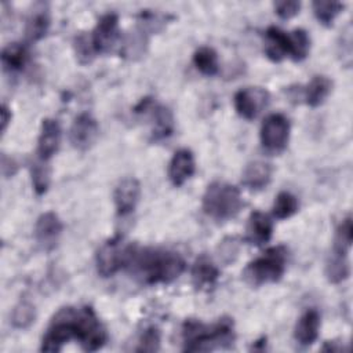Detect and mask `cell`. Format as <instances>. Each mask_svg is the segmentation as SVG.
Here are the masks:
<instances>
[{
  "label": "cell",
  "instance_id": "2",
  "mask_svg": "<svg viewBox=\"0 0 353 353\" xmlns=\"http://www.w3.org/2000/svg\"><path fill=\"white\" fill-rule=\"evenodd\" d=\"M182 339L185 352H210L229 347L234 342L233 321L223 317L212 325H205L199 320H186L182 325Z\"/></svg>",
  "mask_w": 353,
  "mask_h": 353
},
{
  "label": "cell",
  "instance_id": "1",
  "mask_svg": "<svg viewBox=\"0 0 353 353\" xmlns=\"http://www.w3.org/2000/svg\"><path fill=\"white\" fill-rule=\"evenodd\" d=\"M125 268L143 284H168L176 280L186 268L183 258L168 250L139 248L131 245Z\"/></svg>",
  "mask_w": 353,
  "mask_h": 353
},
{
  "label": "cell",
  "instance_id": "23",
  "mask_svg": "<svg viewBox=\"0 0 353 353\" xmlns=\"http://www.w3.org/2000/svg\"><path fill=\"white\" fill-rule=\"evenodd\" d=\"M28 48L21 43H10L1 51V63L8 72L22 70L28 62Z\"/></svg>",
  "mask_w": 353,
  "mask_h": 353
},
{
  "label": "cell",
  "instance_id": "38",
  "mask_svg": "<svg viewBox=\"0 0 353 353\" xmlns=\"http://www.w3.org/2000/svg\"><path fill=\"white\" fill-rule=\"evenodd\" d=\"M1 171L6 178L12 176L17 171V163L11 157H7L6 154H3L1 156Z\"/></svg>",
  "mask_w": 353,
  "mask_h": 353
},
{
  "label": "cell",
  "instance_id": "20",
  "mask_svg": "<svg viewBox=\"0 0 353 353\" xmlns=\"http://www.w3.org/2000/svg\"><path fill=\"white\" fill-rule=\"evenodd\" d=\"M152 137L154 141H161L168 138L174 131V116L172 112L163 106V105H154L152 106Z\"/></svg>",
  "mask_w": 353,
  "mask_h": 353
},
{
  "label": "cell",
  "instance_id": "6",
  "mask_svg": "<svg viewBox=\"0 0 353 353\" xmlns=\"http://www.w3.org/2000/svg\"><path fill=\"white\" fill-rule=\"evenodd\" d=\"M131 244H124L120 236L103 243L95 255L97 270L102 277H112L121 268H125Z\"/></svg>",
  "mask_w": 353,
  "mask_h": 353
},
{
  "label": "cell",
  "instance_id": "29",
  "mask_svg": "<svg viewBox=\"0 0 353 353\" xmlns=\"http://www.w3.org/2000/svg\"><path fill=\"white\" fill-rule=\"evenodd\" d=\"M345 4L341 1H313L312 8L317 21L324 26H331L334 19L343 10Z\"/></svg>",
  "mask_w": 353,
  "mask_h": 353
},
{
  "label": "cell",
  "instance_id": "11",
  "mask_svg": "<svg viewBox=\"0 0 353 353\" xmlns=\"http://www.w3.org/2000/svg\"><path fill=\"white\" fill-rule=\"evenodd\" d=\"M62 230L63 225L59 216L52 211H47L36 221L34 239L44 251H50L57 245Z\"/></svg>",
  "mask_w": 353,
  "mask_h": 353
},
{
  "label": "cell",
  "instance_id": "9",
  "mask_svg": "<svg viewBox=\"0 0 353 353\" xmlns=\"http://www.w3.org/2000/svg\"><path fill=\"white\" fill-rule=\"evenodd\" d=\"M99 135V125L90 113H80L69 130V141L77 150H88Z\"/></svg>",
  "mask_w": 353,
  "mask_h": 353
},
{
  "label": "cell",
  "instance_id": "22",
  "mask_svg": "<svg viewBox=\"0 0 353 353\" xmlns=\"http://www.w3.org/2000/svg\"><path fill=\"white\" fill-rule=\"evenodd\" d=\"M332 88V81L327 76H314L305 88V102L310 108H317L324 103Z\"/></svg>",
  "mask_w": 353,
  "mask_h": 353
},
{
  "label": "cell",
  "instance_id": "28",
  "mask_svg": "<svg viewBox=\"0 0 353 353\" xmlns=\"http://www.w3.org/2000/svg\"><path fill=\"white\" fill-rule=\"evenodd\" d=\"M290 37V55L295 62L303 61L310 50V39L303 29H295L288 33Z\"/></svg>",
  "mask_w": 353,
  "mask_h": 353
},
{
  "label": "cell",
  "instance_id": "14",
  "mask_svg": "<svg viewBox=\"0 0 353 353\" xmlns=\"http://www.w3.org/2000/svg\"><path fill=\"white\" fill-rule=\"evenodd\" d=\"M196 171L193 153L189 149L176 150L168 164V178L174 186H182Z\"/></svg>",
  "mask_w": 353,
  "mask_h": 353
},
{
  "label": "cell",
  "instance_id": "7",
  "mask_svg": "<svg viewBox=\"0 0 353 353\" xmlns=\"http://www.w3.org/2000/svg\"><path fill=\"white\" fill-rule=\"evenodd\" d=\"M261 143L273 153L283 152L290 139V121L281 113L269 114L261 125Z\"/></svg>",
  "mask_w": 353,
  "mask_h": 353
},
{
  "label": "cell",
  "instance_id": "39",
  "mask_svg": "<svg viewBox=\"0 0 353 353\" xmlns=\"http://www.w3.org/2000/svg\"><path fill=\"white\" fill-rule=\"evenodd\" d=\"M0 113H1V132H4L7 130L8 123L11 121V110L7 105H3Z\"/></svg>",
  "mask_w": 353,
  "mask_h": 353
},
{
  "label": "cell",
  "instance_id": "24",
  "mask_svg": "<svg viewBox=\"0 0 353 353\" xmlns=\"http://www.w3.org/2000/svg\"><path fill=\"white\" fill-rule=\"evenodd\" d=\"M350 274V265L347 254L332 251L331 256L325 263V277L330 283L338 284L345 281Z\"/></svg>",
  "mask_w": 353,
  "mask_h": 353
},
{
  "label": "cell",
  "instance_id": "19",
  "mask_svg": "<svg viewBox=\"0 0 353 353\" xmlns=\"http://www.w3.org/2000/svg\"><path fill=\"white\" fill-rule=\"evenodd\" d=\"M218 279V266L207 255H200L192 266V281L196 285V288H211L216 284Z\"/></svg>",
  "mask_w": 353,
  "mask_h": 353
},
{
  "label": "cell",
  "instance_id": "13",
  "mask_svg": "<svg viewBox=\"0 0 353 353\" xmlns=\"http://www.w3.org/2000/svg\"><path fill=\"white\" fill-rule=\"evenodd\" d=\"M61 125L55 119H44L41 121L40 134L37 139V154L40 160L47 161L59 149L61 145Z\"/></svg>",
  "mask_w": 353,
  "mask_h": 353
},
{
  "label": "cell",
  "instance_id": "32",
  "mask_svg": "<svg viewBox=\"0 0 353 353\" xmlns=\"http://www.w3.org/2000/svg\"><path fill=\"white\" fill-rule=\"evenodd\" d=\"M44 163H46L44 160H40V161H34L30 165L32 185H33L36 194H39V196L44 194L50 185V171Z\"/></svg>",
  "mask_w": 353,
  "mask_h": 353
},
{
  "label": "cell",
  "instance_id": "31",
  "mask_svg": "<svg viewBox=\"0 0 353 353\" xmlns=\"http://www.w3.org/2000/svg\"><path fill=\"white\" fill-rule=\"evenodd\" d=\"M36 319V309L30 302H19L11 314V323L15 328L23 330L28 328L30 324L34 323Z\"/></svg>",
  "mask_w": 353,
  "mask_h": 353
},
{
  "label": "cell",
  "instance_id": "18",
  "mask_svg": "<svg viewBox=\"0 0 353 353\" xmlns=\"http://www.w3.org/2000/svg\"><path fill=\"white\" fill-rule=\"evenodd\" d=\"M272 165L266 161L255 160L247 164L243 171L241 182L250 190H261L266 188L272 179Z\"/></svg>",
  "mask_w": 353,
  "mask_h": 353
},
{
  "label": "cell",
  "instance_id": "37",
  "mask_svg": "<svg viewBox=\"0 0 353 353\" xmlns=\"http://www.w3.org/2000/svg\"><path fill=\"white\" fill-rule=\"evenodd\" d=\"M342 59L343 57H347V62L350 65L352 61V26L349 25L346 30L342 33Z\"/></svg>",
  "mask_w": 353,
  "mask_h": 353
},
{
  "label": "cell",
  "instance_id": "16",
  "mask_svg": "<svg viewBox=\"0 0 353 353\" xmlns=\"http://www.w3.org/2000/svg\"><path fill=\"white\" fill-rule=\"evenodd\" d=\"M320 313L316 309H307L296 321L294 338L302 346H310L319 338Z\"/></svg>",
  "mask_w": 353,
  "mask_h": 353
},
{
  "label": "cell",
  "instance_id": "21",
  "mask_svg": "<svg viewBox=\"0 0 353 353\" xmlns=\"http://www.w3.org/2000/svg\"><path fill=\"white\" fill-rule=\"evenodd\" d=\"M148 48V32L138 26L132 32H130L123 43L121 55L130 61H137L142 58Z\"/></svg>",
  "mask_w": 353,
  "mask_h": 353
},
{
  "label": "cell",
  "instance_id": "30",
  "mask_svg": "<svg viewBox=\"0 0 353 353\" xmlns=\"http://www.w3.org/2000/svg\"><path fill=\"white\" fill-rule=\"evenodd\" d=\"M352 241H353V223H352V218L346 216L335 230L332 251L347 254L352 247Z\"/></svg>",
  "mask_w": 353,
  "mask_h": 353
},
{
  "label": "cell",
  "instance_id": "10",
  "mask_svg": "<svg viewBox=\"0 0 353 353\" xmlns=\"http://www.w3.org/2000/svg\"><path fill=\"white\" fill-rule=\"evenodd\" d=\"M119 17L113 12L102 15L91 33V41L95 52L103 54L110 51L119 40Z\"/></svg>",
  "mask_w": 353,
  "mask_h": 353
},
{
  "label": "cell",
  "instance_id": "26",
  "mask_svg": "<svg viewBox=\"0 0 353 353\" xmlns=\"http://www.w3.org/2000/svg\"><path fill=\"white\" fill-rule=\"evenodd\" d=\"M193 63L196 69L204 76H215L219 70L218 54L214 48L203 46L199 47L193 54Z\"/></svg>",
  "mask_w": 353,
  "mask_h": 353
},
{
  "label": "cell",
  "instance_id": "27",
  "mask_svg": "<svg viewBox=\"0 0 353 353\" xmlns=\"http://www.w3.org/2000/svg\"><path fill=\"white\" fill-rule=\"evenodd\" d=\"M298 208H299L298 199L292 193L283 190L276 196L272 212H273V216L277 219H287L292 216L298 211Z\"/></svg>",
  "mask_w": 353,
  "mask_h": 353
},
{
  "label": "cell",
  "instance_id": "15",
  "mask_svg": "<svg viewBox=\"0 0 353 353\" xmlns=\"http://www.w3.org/2000/svg\"><path fill=\"white\" fill-rule=\"evenodd\" d=\"M272 234L273 221L270 216L261 211H252L245 228V240L254 245H263L270 240Z\"/></svg>",
  "mask_w": 353,
  "mask_h": 353
},
{
  "label": "cell",
  "instance_id": "36",
  "mask_svg": "<svg viewBox=\"0 0 353 353\" xmlns=\"http://www.w3.org/2000/svg\"><path fill=\"white\" fill-rule=\"evenodd\" d=\"M239 254V244L234 239H225L221 245H219V258L229 263V262H233L236 259Z\"/></svg>",
  "mask_w": 353,
  "mask_h": 353
},
{
  "label": "cell",
  "instance_id": "17",
  "mask_svg": "<svg viewBox=\"0 0 353 353\" xmlns=\"http://www.w3.org/2000/svg\"><path fill=\"white\" fill-rule=\"evenodd\" d=\"M265 55L273 61L280 62L290 55V37L288 33L277 26H269L265 32Z\"/></svg>",
  "mask_w": 353,
  "mask_h": 353
},
{
  "label": "cell",
  "instance_id": "8",
  "mask_svg": "<svg viewBox=\"0 0 353 353\" xmlns=\"http://www.w3.org/2000/svg\"><path fill=\"white\" fill-rule=\"evenodd\" d=\"M269 102V92L261 87L239 90L233 97L234 109L245 120L255 119Z\"/></svg>",
  "mask_w": 353,
  "mask_h": 353
},
{
  "label": "cell",
  "instance_id": "12",
  "mask_svg": "<svg viewBox=\"0 0 353 353\" xmlns=\"http://www.w3.org/2000/svg\"><path fill=\"white\" fill-rule=\"evenodd\" d=\"M141 197V185L135 178H124L121 179L113 193L114 205L117 210V214L121 216H125L131 214Z\"/></svg>",
  "mask_w": 353,
  "mask_h": 353
},
{
  "label": "cell",
  "instance_id": "3",
  "mask_svg": "<svg viewBox=\"0 0 353 353\" xmlns=\"http://www.w3.org/2000/svg\"><path fill=\"white\" fill-rule=\"evenodd\" d=\"M203 211L215 221H228L234 218L244 205L240 190L226 182H212L203 194Z\"/></svg>",
  "mask_w": 353,
  "mask_h": 353
},
{
  "label": "cell",
  "instance_id": "35",
  "mask_svg": "<svg viewBox=\"0 0 353 353\" xmlns=\"http://www.w3.org/2000/svg\"><path fill=\"white\" fill-rule=\"evenodd\" d=\"M276 14L281 19H290L295 17L301 10V3L296 0H284V1H276L273 4Z\"/></svg>",
  "mask_w": 353,
  "mask_h": 353
},
{
  "label": "cell",
  "instance_id": "4",
  "mask_svg": "<svg viewBox=\"0 0 353 353\" xmlns=\"http://www.w3.org/2000/svg\"><path fill=\"white\" fill-rule=\"evenodd\" d=\"M287 254L288 251L284 245H276L266 250L265 254L245 266L243 272L244 280L252 287L277 283L285 273Z\"/></svg>",
  "mask_w": 353,
  "mask_h": 353
},
{
  "label": "cell",
  "instance_id": "34",
  "mask_svg": "<svg viewBox=\"0 0 353 353\" xmlns=\"http://www.w3.org/2000/svg\"><path fill=\"white\" fill-rule=\"evenodd\" d=\"M160 349V332L156 327H149L143 331L139 346L137 347L138 352H156Z\"/></svg>",
  "mask_w": 353,
  "mask_h": 353
},
{
  "label": "cell",
  "instance_id": "33",
  "mask_svg": "<svg viewBox=\"0 0 353 353\" xmlns=\"http://www.w3.org/2000/svg\"><path fill=\"white\" fill-rule=\"evenodd\" d=\"M73 46H74V52H76L77 61L83 65L90 63L92 61L94 55L97 54L95 50H94L92 41H91V37H88L85 33L77 34L74 37Z\"/></svg>",
  "mask_w": 353,
  "mask_h": 353
},
{
  "label": "cell",
  "instance_id": "25",
  "mask_svg": "<svg viewBox=\"0 0 353 353\" xmlns=\"http://www.w3.org/2000/svg\"><path fill=\"white\" fill-rule=\"evenodd\" d=\"M50 29V17L47 8H34L26 21V37L30 41L41 40Z\"/></svg>",
  "mask_w": 353,
  "mask_h": 353
},
{
  "label": "cell",
  "instance_id": "5",
  "mask_svg": "<svg viewBox=\"0 0 353 353\" xmlns=\"http://www.w3.org/2000/svg\"><path fill=\"white\" fill-rule=\"evenodd\" d=\"M79 307H62L52 319L41 342L43 352H59L70 339L79 341Z\"/></svg>",
  "mask_w": 353,
  "mask_h": 353
}]
</instances>
